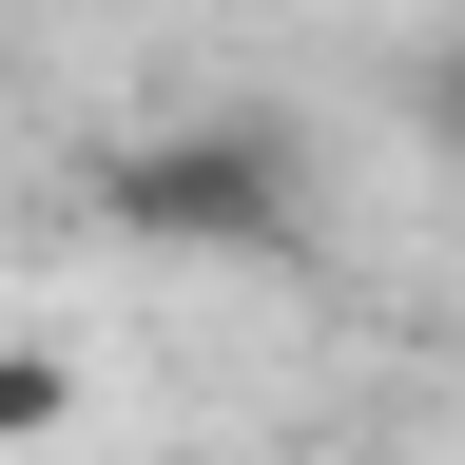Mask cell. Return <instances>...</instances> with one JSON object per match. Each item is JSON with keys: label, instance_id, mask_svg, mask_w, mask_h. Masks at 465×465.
<instances>
[{"label": "cell", "instance_id": "cell-2", "mask_svg": "<svg viewBox=\"0 0 465 465\" xmlns=\"http://www.w3.org/2000/svg\"><path fill=\"white\" fill-rule=\"evenodd\" d=\"M78 427V349H20L0 330V446H58Z\"/></svg>", "mask_w": 465, "mask_h": 465}, {"label": "cell", "instance_id": "cell-3", "mask_svg": "<svg viewBox=\"0 0 465 465\" xmlns=\"http://www.w3.org/2000/svg\"><path fill=\"white\" fill-rule=\"evenodd\" d=\"M407 136L465 174V20H427V39H407Z\"/></svg>", "mask_w": 465, "mask_h": 465}, {"label": "cell", "instance_id": "cell-1", "mask_svg": "<svg viewBox=\"0 0 465 465\" xmlns=\"http://www.w3.org/2000/svg\"><path fill=\"white\" fill-rule=\"evenodd\" d=\"M78 194H97V232H136V252H252V272L311 252V136H291V116H155Z\"/></svg>", "mask_w": 465, "mask_h": 465}]
</instances>
